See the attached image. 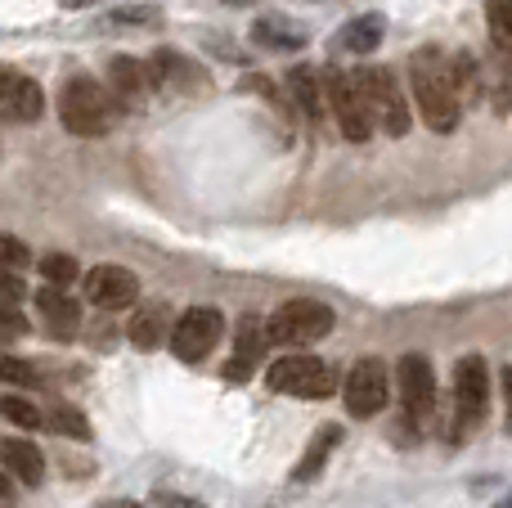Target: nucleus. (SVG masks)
<instances>
[{
  "label": "nucleus",
  "instance_id": "obj_1",
  "mask_svg": "<svg viewBox=\"0 0 512 508\" xmlns=\"http://www.w3.org/2000/svg\"><path fill=\"white\" fill-rule=\"evenodd\" d=\"M409 86H414L418 113L436 135H450L459 126V95H454L450 81V59L436 45H427V50H418L409 59Z\"/></svg>",
  "mask_w": 512,
  "mask_h": 508
},
{
  "label": "nucleus",
  "instance_id": "obj_2",
  "mask_svg": "<svg viewBox=\"0 0 512 508\" xmlns=\"http://www.w3.org/2000/svg\"><path fill=\"white\" fill-rule=\"evenodd\" d=\"M59 122L72 135H104L113 126V99L95 77H68L59 90Z\"/></svg>",
  "mask_w": 512,
  "mask_h": 508
},
{
  "label": "nucleus",
  "instance_id": "obj_3",
  "mask_svg": "<svg viewBox=\"0 0 512 508\" xmlns=\"http://www.w3.org/2000/svg\"><path fill=\"white\" fill-rule=\"evenodd\" d=\"M328 333H333V311L315 297H292L265 324V342H279V347H310Z\"/></svg>",
  "mask_w": 512,
  "mask_h": 508
},
{
  "label": "nucleus",
  "instance_id": "obj_4",
  "mask_svg": "<svg viewBox=\"0 0 512 508\" xmlns=\"http://www.w3.org/2000/svg\"><path fill=\"white\" fill-rule=\"evenodd\" d=\"M265 383H270V392L297 396V401H324V396H333L337 378L315 356H279L270 365V374H265Z\"/></svg>",
  "mask_w": 512,
  "mask_h": 508
},
{
  "label": "nucleus",
  "instance_id": "obj_5",
  "mask_svg": "<svg viewBox=\"0 0 512 508\" xmlns=\"http://www.w3.org/2000/svg\"><path fill=\"white\" fill-rule=\"evenodd\" d=\"M355 86H360L369 117H373V122L387 126V135H405V131H409L405 95H400L396 77H391L387 68H364V72H355Z\"/></svg>",
  "mask_w": 512,
  "mask_h": 508
},
{
  "label": "nucleus",
  "instance_id": "obj_6",
  "mask_svg": "<svg viewBox=\"0 0 512 508\" xmlns=\"http://www.w3.org/2000/svg\"><path fill=\"white\" fill-rule=\"evenodd\" d=\"M387 396H391V378L378 356H364L360 365H351L346 387H342V401H346L351 419H373V414H382L387 410Z\"/></svg>",
  "mask_w": 512,
  "mask_h": 508
},
{
  "label": "nucleus",
  "instance_id": "obj_7",
  "mask_svg": "<svg viewBox=\"0 0 512 508\" xmlns=\"http://www.w3.org/2000/svg\"><path fill=\"white\" fill-rule=\"evenodd\" d=\"M486 410H490V369L481 356H463L454 365V419L468 432L486 419Z\"/></svg>",
  "mask_w": 512,
  "mask_h": 508
},
{
  "label": "nucleus",
  "instance_id": "obj_8",
  "mask_svg": "<svg viewBox=\"0 0 512 508\" xmlns=\"http://www.w3.org/2000/svg\"><path fill=\"white\" fill-rule=\"evenodd\" d=\"M221 333H225V320H221V311H216V306H189L167 338H171V351H176L180 360H189V365H194V360H203L207 351L221 342Z\"/></svg>",
  "mask_w": 512,
  "mask_h": 508
},
{
  "label": "nucleus",
  "instance_id": "obj_9",
  "mask_svg": "<svg viewBox=\"0 0 512 508\" xmlns=\"http://www.w3.org/2000/svg\"><path fill=\"white\" fill-rule=\"evenodd\" d=\"M396 387H400V401H405L409 423H427L436 410V374H432V360L409 351L400 356L396 365Z\"/></svg>",
  "mask_w": 512,
  "mask_h": 508
},
{
  "label": "nucleus",
  "instance_id": "obj_10",
  "mask_svg": "<svg viewBox=\"0 0 512 508\" xmlns=\"http://www.w3.org/2000/svg\"><path fill=\"white\" fill-rule=\"evenodd\" d=\"M324 95H328V104H333V113H337V126H342V135L346 140H369L373 135V117H369V108H364V95H360V86H355V77H346V72H324Z\"/></svg>",
  "mask_w": 512,
  "mask_h": 508
},
{
  "label": "nucleus",
  "instance_id": "obj_11",
  "mask_svg": "<svg viewBox=\"0 0 512 508\" xmlns=\"http://www.w3.org/2000/svg\"><path fill=\"white\" fill-rule=\"evenodd\" d=\"M86 297L99 306V311H122V306H135L140 279H135L126 266H95L86 275Z\"/></svg>",
  "mask_w": 512,
  "mask_h": 508
},
{
  "label": "nucleus",
  "instance_id": "obj_12",
  "mask_svg": "<svg viewBox=\"0 0 512 508\" xmlns=\"http://www.w3.org/2000/svg\"><path fill=\"white\" fill-rule=\"evenodd\" d=\"M45 108V95L32 77L14 68H0V122H36Z\"/></svg>",
  "mask_w": 512,
  "mask_h": 508
},
{
  "label": "nucleus",
  "instance_id": "obj_13",
  "mask_svg": "<svg viewBox=\"0 0 512 508\" xmlns=\"http://www.w3.org/2000/svg\"><path fill=\"white\" fill-rule=\"evenodd\" d=\"M261 351H265V329L256 315H248V320L239 324V342H234V356H230V365H225V378H230V383H248L256 374V365H261Z\"/></svg>",
  "mask_w": 512,
  "mask_h": 508
},
{
  "label": "nucleus",
  "instance_id": "obj_14",
  "mask_svg": "<svg viewBox=\"0 0 512 508\" xmlns=\"http://www.w3.org/2000/svg\"><path fill=\"white\" fill-rule=\"evenodd\" d=\"M382 32H387L382 14H360L346 27H337V36L328 41V50L333 54H373L382 45Z\"/></svg>",
  "mask_w": 512,
  "mask_h": 508
},
{
  "label": "nucleus",
  "instance_id": "obj_15",
  "mask_svg": "<svg viewBox=\"0 0 512 508\" xmlns=\"http://www.w3.org/2000/svg\"><path fill=\"white\" fill-rule=\"evenodd\" d=\"M36 311L45 315V329L59 333V338H72V333L81 329V306L72 302L63 288H50V284H45L41 293H36Z\"/></svg>",
  "mask_w": 512,
  "mask_h": 508
},
{
  "label": "nucleus",
  "instance_id": "obj_16",
  "mask_svg": "<svg viewBox=\"0 0 512 508\" xmlns=\"http://www.w3.org/2000/svg\"><path fill=\"white\" fill-rule=\"evenodd\" d=\"M0 459H5V473L18 477L23 486H41L45 482V459H41V450H36L32 441L9 437L5 446H0Z\"/></svg>",
  "mask_w": 512,
  "mask_h": 508
},
{
  "label": "nucleus",
  "instance_id": "obj_17",
  "mask_svg": "<svg viewBox=\"0 0 512 508\" xmlns=\"http://www.w3.org/2000/svg\"><path fill=\"white\" fill-rule=\"evenodd\" d=\"M252 41L261 45V50H301V45H306V36H301V27L283 23V18H256V23H252Z\"/></svg>",
  "mask_w": 512,
  "mask_h": 508
},
{
  "label": "nucleus",
  "instance_id": "obj_18",
  "mask_svg": "<svg viewBox=\"0 0 512 508\" xmlns=\"http://www.w3.org/2000/svg\"><path fill=\"white\" fill-rule=\"evenodd\" d=\"M288 86H292V95H297V104H301V113L306 117H319V108H324V77H319L315 68H292L288 72Z\"/></svg>",
  "mask_w": 512,
  "mask_h": 508
},
{
  "label": "nucleus",
  "instance_id": "obj_19",
  "mask_svg": "<svg viewBox=\"0 0 512 508\" xmlns=\"http://www.w3.org/2000/svg\"><path fill=\"white\" fill-rule=\"evenodd\" d=\"M162 338H167V311H162V306H144V311H135V320H131L135 347L153 351V347H162Z\"/></svg>",
  "mask_w": 512,
  "mask_h": 508
},
{
  "label": "nucleus",
  "instance_id": "obj_20",
  "mask_svg": "<svg viewBox=\"0 0 512 508\" xmlns=\"http://www.w3.org/2000/svg\"><path fill=\"white\" fill-rule=\"evenodd\" d=\"M108 77H113V90L126 99V104L144 99V90H149V72H144L135 59H113L108 63Z\"/></svg>",
  "mask_w": 512,
  "mask_h": 508
},
{
  "label": "nucleus",
  "instance_id": "obj_21",
  "mask_svg": "<svg viewBox=\"0 0 512 508\" xmlns=\"http://www.w3.org/2000/svg\"><path fill=\"white\" fill-rule=\"evenodd\" d=\"M337 441H342V428H324L319 432V441H310V450H306V459H301L297 464V482H310V477L319 473V468H324V459H328V450L337 446Z\"/></svg>",
  "mask_w": 512,
  "mask_h": 508
},
{
  "label": "nucleus",
  "instance_id": "obj_22",
  "mask_svg": "<svg viewBox=\"0 0 512 508\" xmlns=\"http://www.w3.org/2000/svg\"><path fill=\"white\" fill-rule=\"evenodd\" d=\"M0 414H5V419L14 423V428H23V432L45 428V414L36 410V405L27 401V396H5V401H0Z\"/></svg>",
  "mask_w": 512,
  "mask_h": 508
},
{
  "label": "nucleus",
  "instance_id": "obj_23",
  "mask_svg": "<svg viewBox=\"0 0 512 508\" xmlns=\"http://www.w3.org/2000/svg\"><path fill=\"white\" fill-rule=\"evenodd\" d=\"M41 275L50 288H68L81 279V266L68 257V252H50V257H41Z\"/></svg>",
  "mask_w": 512,
  "mask_h": 508
},
{
  "label": "nucleus",
  "instance_id": "obj_24",
  "mask_svg": "<svg viewBox=\"0 0 512 508\" xmlns=\"http://www.w3.org/2000/svg\"><path fill=\"white\" fill-rule=\"evenodd\" d=\"M50 428L63 432V437H72V441H90V423H86V414H81L77 405H54Z\"/></svg>",
  "mask_w": 512,
  "mask_h": 508
},
{
  "label": "nucleus",
  "instance_id": "obj_25",
  "mask_svg": "<svg viewBox=\"0 0 512 508\" xmlns=\"http://www.w3.org/2000/svg\"><path fill=\"white\" fill-rule=\"evenodd\" d=\"M0 383H9V387H41V369L0 351Z\"/></svg>",
  "mask_w": 512,
  "mask_h": 508
},
{
  "label": "nucleus",
  "instance_id": "obj_26",
  "mask_svg": "<svg viewBox=\"0 0 512 508\" xmlns=\"http://www.w3.org/2000/svg\"><path fill=\"white\" fill-rule=\"evenodd\" d=\"M486 23H490V36H495V41L512 54V0H490Z\"/></svg>",
  "mask_w": 512,
  "mask_h": 508
},
{
  "label": "nucleus",
  "instance_id": "obj_27",
  "mask_svg": "<svg viewBox=\"0 0 512 508\" xmlns=\"http://www.w3.org/2000/svg\"><path fill=\"white\" fill-rule=\"evenodd\" d=\"M27 261H32L27 243H18L14 234H0V266H5V270H23Z\"/></svg>",
  "mask_w": 512,
  "mask_h": 508
},
{
  "label": "nucleus",
  "instance_id": "obj_28",
  "mask_svg": "<svg viewBox=\"0 0 512 508\" xmlns=\"http://www.w3.org/2000/svg\"><path fill=\"white\" fill-rule=\"evenodd\" d=\"M113 23L117 27H149V23H158V5H126L113 14Z\"/></svg>",
  "mask_w": 512,
  "mask_h": 508
},
{
  "label": "nucleus",
  "instance_id": "obj_29",
  "mask_svg": "<svg viewBox=\"0 0 512 508\" xmlns=\"http://www.w3.org/2000/svg\"><path fill=\"white\" fill-rule=\"evenodd\" d=\"M23 333H27V320L18 315V306L0 302V342H14V338H23Z\"/></svg>",
  "mask_w": 512,
  "mask_h": 508
},
{
  "label": "nucleus",
  "instance_id": "obj_30",
  "mask_svg": "<svg viewBox=\"0 0 512 508\" xmlns=\"http://www.w3.org/2000/svg\"><path fill=\"white\" fill-rule=\"evenodd\" d=\"M23 297H27V284H23V279H18V270H5V266H0V302H23Z\"/></svg>",
  "mask_w": 512,
  "mask_h": 508
},
{
  "label": "nucleus",
  "instance_id": "obj_31",
  "mask_svg": "<svg viewBox=\"0 0 512 508\" xmlns=\"http://www.w3.org/2000/svg\"><path fill=\"white\" fill-rule=\"evenodd\" d=\"M153 504H158V508H203V504L185 500V495H171V491H158V495H153Z\"/></svg>",
  "mask_w": 512,
  "mask_h": 508
},
{
  "label": "nucleus",
  "instance_id": "obj_32",
  "mask_svg": "<svg viewBox=\"0 0 512 508\" xmlns=\"http://www.w3.org/2000/svg\"><path fill=\"white\" fill-rule=\"evenodd\" d=\"M504 405H508V432H512V365L504 369Z\"/></svg>",
  "mask_w": 512,
  "mask_h": 508
},
{
  "label": "nucleus",
  "instance_id": "obj_33",
  "mask_svg": "<svg viewBox=\"0 0 512 508\" xmlns=\"http://www.w3.org/2000/svg\"><path fill=\"white\" fill-rule=\"evenodd\" d=\"M5 495H14V477L0 473V500H5Z\"/></svg>",
  "mask_w": 512,
  "mask_h": 508
},
{
  "label": "nucleus",
  "instance_id": "obj_34",
  "mask_svg": "<svg viewBox=\"0 0 512 508\" xmlns=\"http://www.w3.org/2000/svg\"><path fill=\"white\" fill-rule=\"evenodd\" d=\"M86 5H95V0H63V9H86Z\"/></svg>",
  "mask_w": 512,
  "mask_h": 508
},
{
  "label": "nucleus",
  "instance_id": "obj_35",
  "mask_svg": "<svg viewBox=\"0 0 512 508\" xmlns=\"http://www.w3.org/2000/svg\"><path fill=\"white\" fill-rule=\"evenodd\" d=\"M495 508H512V491H508V495H504V500H499Z\"/></svg>",
  "mask_w": 512,
  "mask_h": 508
},
{
  "label": "nucleus",
  "instance_id": "obj_36",
  "mask_svg": "<svg viewBox=\"0 0 512 508\" xmlns=\"http://www.w3.org/2000/svg\"><path fill=\"white\" fill-rule=\"evenodd\" d=\"M117 508H140V504H117Z\"/></svg>",
  "mask_w": 512,
  "mask_h": 508
},
{
  "label": "nucleus",
  "instance_id": "obj_37",
  "mask_svg": "<svg viewBox=\"0 0 512 508\" xmlns=\"http://www.w3.org/2000/svg\"><path fill=\"white\" fill-rule=\"evenodd\" d=\"M230 5H248V0H230Z\"/></svg>",
  "mask_w": 512,
  "mask_h": 508
},
{
  "label": "nucleus",
  "instance_id": "obj_38",
  "mask_svg": "<svg viewBox=\"0 0 512 508\" xmlns=\"http://www.w3.org/2000/svg\"><path fill=\"white\" fill-rule=\"evenodd\" d=\"M0 508H5V504H0Z\"/></svg>",
  "mask_w": 512,
  "mask_h": 508
}]
</instances>
